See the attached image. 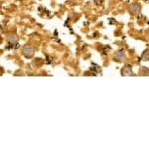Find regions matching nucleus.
Returning <instances> with one entry per match:
<instances>
[{
  "label": "nucleus",
  "mask_w": 149,
  "mask_h": 149,
  "mask_svg": "<svg viewBox=\"0 0 149 149\" xmlns=\"http://www.w3.org/2000/svg\"><path fill=\"white\" fill-rule=\"evenodd\" d=\"M22 53L26 58H31V57H33V55H34L35 50L32 46H30V45H26L22 50Z\"/></svg>",
  "instance_id": "nucleus-1"
},
{
  "label": "nucleus",
  "mask_w": 149,
  "mask_h": 149,
  "mask_svg": "<svg viewBox=\"0 0 149 149\" xmlns=\"http://www.w3.org/2000/svg\"><path fill=\"white\" fill-rule=\"evenodd\" d=\"M114 61H116L117 63H123L126 61V55L123 51L119 50V51L115 52L114 54Z\"/></svg>",
  "instance_id": "nucleus-2"
},
{
  "label": "nucleus",
  "mask_w": 149,
  "mask_h": 149,
  "mask_svg": "<svg viewBox=\"0 0 149 149\" xmlns=\"http://www.w3.org/2000/svg\"><path fill=\"white\" fill-rule=\"evenodd\" d=\"M141 10V5L138 3H132L130 7H129V12L132 15H135V14H138Z\"/></svg>",
  "instance_id": "nucleus-3"
},
{
  "label": "nucleus",
  "mask_w": 149,
  "mask_h": 149,
  "mask_svg": "<svg viewBox=\"0 0 149 149\" xmlns=\"http://www.w3.org/2000/svg\"><path fill=\"white\" fill-rule=\"evenodd\" d=\"M121 76H133L132 67L130 65H126L121 69Z\"/></svg>",
  "instance_id": "nucleus-4"
},
{
  "label": "nucleus",
  "mask_w": 149,
  "mask_h": 149,
  "mask_svg": "<svg viewBox=\"0 0 149 149\" xmlns=\"http://www.w3.org/2000/svg\"><path fill=\"white\" fill-rule=\"evenodd\" d=\"M7 40L10 44H15L18 41V36L15 33H10V34L7 35Z\"/></svg>",
  "instance_id": "nucleus-5"
},
{
  "label": "nucleus",
  "mask_w": 149,
  "mask_h": 149,
  "mask_svg": "<svg viewBox=\"0 0 149 149\" xmlns=\"http://www.w3.org/2000/svg\"><path fill=\"white\" fill-rule=\"evenodd\" d=\"M139 75L140 76H149V70H147L146 68H141L140 70H139Z\"/></svg>",
  "instance_id": "nucleus-6"
},
{
  "label": "nucleus",
  "mask_w": 149,
  "mask_h": 149,
  "mask_svg": "<svg viewBox=\"0 0 149 149\" xmlns=\"http://www.w3.org/2000/svg\"><path fill=\"white\" fill-rule=\"evenodd\" d=\"M141 58H142L143 61L149 60V50H146V51L143 52V54H142V56H141Z\"/></svg>",
  "instance_id": "nucleus-7"
}]
</instances>
